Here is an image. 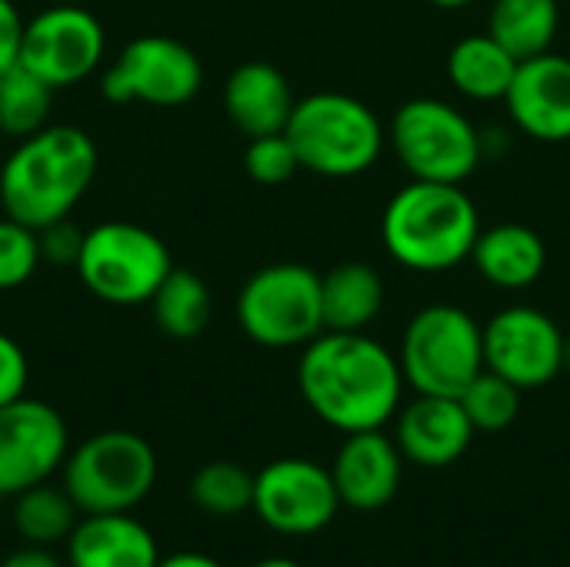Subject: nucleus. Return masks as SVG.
<instances>
[{
	"label": "nucleus",
	"mask_w": 570,
	"mask_h": 567,
	"mask_svg": "<svg viewBox=\"0 0 570 567\" xmlns=\"http://www.w3.org/2000/svg\"><path fill=\"white\" fill-rule=\"evenodd\" d=\"M200 84L204 67L187 43L164 33H144L134 37L104 70L100 94L114 104L180 107L197 97Z\"/></svg>",
	"instance_id": "9d476101"
},
{
	"label": "nucleus",
	"mask_w": 570,
	"mask_h": 567,
	"mask_svg": "<svg viewBox=\"0 0 570 567\" xmlns=\"http://www.w3.org/2000/svg\"><path fill=\"white\" fill-rule=\"evenodd\" d=\"M304 170L321 177H357L384 147L377 114L351 94H311L294 104L284 127Z\"/></svg>",
	"instance_id": "20e7f679"
},
{
	"label": "nucleus",
	"mask_w": 570,
	"mask_h": 567,
	"mask_svg": "<svg viewBox=\"0 0 570 567\" xmlns=\"http://www.w3.org/2000/svg\"><path fill=\"white\" fill-rule=\"evenodd\" d=\"M50 3H83V0H50Z\"/></svg>",
	"instance_id": "58836bf2"
},
{
	"label": "nucleus",
	"mask_w": 570,
	"mask_h": 567,
	"mask_svg": "<svg viewBox=\"0 0 570 567\" xmlns=\"http://www.w3.org/2000/svg\"><path fill=\"white\" fill-rule=\"evenodd\" d=\"M77 505L70 501V495L53 485H33L27 491H20L13 498V528L27 545H40L50 548L57 541H67L70 531L77 528Z\"/></svg>",
	"instance_id": "393cba45"
},
{
	"label": "nucleus",
	"mask_w": 570,
	"mask_h": 567,
	"mask_svg": "<svg viewBox=\"0 0 570 567\" xmlns=\"http://www.w3.org/2000/svg\"><path fill=\"white\" fill-rule=\"evenodd\" d=\"M561 27L558 0H494L488 33L518 60L548 53Z\"/></svg>",
	"instance_id": "5701e85b"
},
{
	"label": "nucleus",
	"mask_w": 570,
	"mask_h": 567,
	"mask_svg": "<svg viewBox=\"0 0 570 567\" xmlns=\"http://www.w3.org/2000/svg\"><path fill=\"white\" fill-rule=\"evenodd\" d=\"M474 424L468 421L458 398L417 394L397 414V448L421 468H448L471 448Z\"/></svg>",
	"instance_id": "f3484780"
},
{
	"label": "nucleus",
	"mask_w": 570,
	"mask_h": 567,
	"mask_svg": "<svg viewBox=\"0 0 570 567\" xmlns=\"http://www.w3.org/2000/svg\"><path fill=\"white\" fill-rule=\"evenodd\" d=\"M397 364L417 394L461 398L484 371V328L454 304H431L411 317Z\"/></svg>",
	"instance_id": "423d86ee"
},
{
	"label": "nucleus",
	"mask_w": 570,
	"mask_h": 567,
	"mask_svg": "<svg viewBox=\"0 0 570 567\" xmlns=\"http://www.w3.org/2000/svg\"><path fill=\"white\" fill-rule=\"evenodd\" d=\"M484 368L521 391L544 388L564 371V334L538 307H504L484 324Z\"/></svg>",
	"instance_id": "4468645a"
},
{
	"label": "nucleus",
	"mask_w": 570,
	"mask_h": 567,
	"mask_svg": "<svg viewBox=\"0 0 570 567\" xmlns=\"http://www.w3.org/2000/svg\"><path fill=\"white\" fill-rule=\"evenodd\" d=\"M70 567H157V538L130 511L83 515L67 538Z\"/></svg>",
	"instance_id": "a211bd4d"
},
{
	"label": "nucleus",
	"mask_w": 570,
	"mask_h": 567,
	"mask_svg": "<svg viewBox=\"0 0 570 567\" xmlns=\"http://www.w3.org/2000/svg\"><path fill=\"white\" fill-rule=\"evenodd\" d=\"M297 388L324 424L354 434L377 431L397 414L404 374L397 358L364 331H321L304 344Z\"/></svg>",
	"instance_id": "f257e3e1"
},
{
	"label": "nucleus",
	"mask_w": 570,
	"mask_h": 567,
	"mask_svg": "<svg viewBox=\"0 0 570 567\" xmlns=\"http://www.w3.org/2000/svg\"><path fill=\"white\" fill-rule=\"evenodd\" d=\"M244 170L257 184H284L301 170V160H297L291 137L281 130V134L250 137V144L244 150Z\"/></svg>",
	"instance_id": "c756f323"
},
{
	"label": "nucleus",
	"mask_w": 570,
	"mask_h": 567,
	"mask_svg": "<svg viewBox=\"0 0 570 567\" xmlns=\"http://www.w3.org/2000/svg\"><path fill=\"white\" fill-rule=\"evenodd\" d=\"M381 234L397 264L441 274L471 257L481 221L461 184L411 180L387 201Z\"/></svg>",
	"instance_id": "7ed1b4c3"
},
{
	"label": "nucleus",
	"mask_w": 570,
	"mask_h": 567,
	"mask_svg": "<svg viewBox=\"0 0 570 567\" xmlns=\"http://www.w3.org/2000/svg\"><path fill=\"white\" fill-rule=\"evenodd\" d=\"M461 408L468 414V421L474 424V431L484 434H498L504 428H511L518 421L521 411V388L511 384L508 378L494 374V371H481L464 391H461Z\"/></svg>",
	"instance_id": "cd10ccee"
},
{
	"label": "nucleus",
	"mask_w": 570,
	"mask_h": 567,
	"mask_svg": "<svg viewBox=\"0 0 570 567\" xmlns=\"http://www.w3.org/2000/svg\"><path fill=\"white\" fill-rule=\"evenodd\" d=\"M384 307V277L364 261L337 264L321 277L324 331H364Z\"/></svg>",
	"instance_id": "412c9836"
},
{
	"label": "nucleus",
	"mask_w": 570,
	"mask_h": 567,
	"mask_svg": "<svg viewBox=\"0 0 570 567\" xmlns=\"http://www.w3.org/2000/svg\"><path fill=\"white\" fill-rule=\"evenodd\" d=\"M254 567H301L297 561H287V558H267V561H261V565Z\"/></svg>",
	"instance_id": "e433bc0d"
},
{
	"label": "nucleus",
	"mask_w": 570,
	"mask_h": 567,
	"mask_svg": "<svg viewBox=\"0 0 570 567\" xmlns=\"http://www.w3.org/2000/svg\"><path fill=\"white\" fill-rule=\"evenodd\" d=\"M73 267L97 301L134 307L150 304L174 261L154 231L130 221H107L83 234V247Z\"/></svg>",
	"instance_id": "0eeeda50"
},
{
	"label": "nucleus",
	"mask_w": 570,
	"mask_h": 567,
	"mask_svg": "<svg viewBox=\"0 0 570 567\" xmlns=\"http://www.w3.org/2000/svg\"><path fill=\"white\" fill-rule=\"evenodd\" d=\"M70 454V434L57 408L17 398L0 408V498L43 485Z\"/></svg>",
	"instance_id": "ddd939ff"
},
{
	"label": "nucleus",
	"mask_w": 570,
	"mask_h": 567,
	"mask_svg": "<svg viewBox=\"0 0 570 567\" xmlns=\"http://www.w3.org/2000/svg\"><path fill=\"white\" fill-rule=\"evenodd\" d=\"M294 94L287 77L264 60L240 63L224 84V110L230 124L247 137L281 134L294 110Z\"/></svg>",
	"instance_id": "6ab92c4d"
},
{
	"label": "nucleus",
	"mask_w": 570,
	"mask_h": 567,
	"mask_svg": "<svg viewBox=\"0 0 570 567\" xmlns=\"http://www.w3.org/2000/svg\"><path fill=\"white\" fill-rule=\"evenodd\" d=\"M27 378H30V368H27L23 348L10 334L0 331V408L23 398Z\"/></svg>",
	"instance_id": "2f4dec72"
},
{
	"label": "nucleus",
	"mask_w": 570,
	"mask_h": 567,
	"mask_svg": "<svg viewBox=\"0 0 570 567\" xmlns=\"http://www.w3.org/2000/svg\"><path fill=\"white\" fill-rule=\"evenodd\" d=\"M428 3H434V7H441V10H461V7H468V3H474V0H428Z\"/></svg>",
	"instance_id": "c9c22d12"
},
{
	"label": "nucleus",
	"mask_w": 570,
	"mask_h": 567,
	"mask_svg": "<svg viewBox=\"0 0 570 567\" xmlns=\"http://www.w3.org/2000/svg\"><path fill=\"white\" fill-rule=\"evenodd\" d=\"M53 87L37 77L27 63L13 60L0 70V130L23 140L47 127Z\"/></svg>",
	"instance_id": "a878e982"
},
{
	"label": "nucleus",
	"mask_w": 570,
	"mask_h": 567,
	"mask_svg": "<svg viewBox=\"0 0 570 567\" xmlns=\"http://www.w3.org/2000/svg\"><path fill=\"white\" fill-rule=\"evenodd\" d=\"M97 174V144L70 124H47L17 140L0 167V207L7 217L43 231L70 217Z\"/></svg>",
	"instance_id": "f03ea898"
},
{
	"label": "nucleus",
	"mask_w": 570,
	"mask_h": 567,
	"mask_svg": "<svg viewBox=\"0 0 570 567\" xmlns=\"http://www.w3.org/2000/svg\"><path fill=\"white\" fill-rule=\"evenodd\" d=\"M40 261L43 257H40L37 231L3 214L0 217V291H13L27 284Z\"/></svg>",
	"instance_id": "c85d7f7f"
},
{
	"label": "nucleus",
	"mask_w": 570,
	"mask_h": 567,
	"mask_svg": "<svg viewBox=\"0 0 570 567\" xmlns=\"http://www.w3.org/2000/svg\"><path fill=\"white\" fill-rule=\"evenodd\" d=\"M391 147L411 180L464 184L481 164V134L451 104L414 97L391 120Z\"/></svg>",
	"instance_id": "6e6552de"
},
{
	"label": "nucleus",
	"mask_w": 570,
	"mask_h": 567,
	"mask_svg": "<svg viewBox=\"0 0 570 567\" xmlns=\"http://www.w3.org/2000/svg\"><path fill=\"white\" fill-rule=\"evenodd\" d=\"M23 43V17L10 0H0V70L20 60Z\"/></svg>",
	"instance_id": "473e14b6"
},
{
	"label": "nucleus",
	"mask_w": 570,
	"mask_h": 567,
	"mask_svg": "<svg viewBox=\"0 0 570 567\" xmlns=\"http://www.w3.org/2000/svg\"><path fill=\"white\" fill-rule=\"evenodd\" d=\"M237 321L261 348H304L324 331L321 274L304 264H271L237 294Z\"/></svg>",
	"instance_id": "1a4fd4ad"
},
{
	"label": "nucleus",
	"mask_w": 570,
	"mask_h": 567,
	"mask_svg": "<svg viewBox=\"0 0 570 567\" xmlns=\"http://www.w3.org/2000/svg\"><path fill=\"white\" fill-rule=\"evenodd\" d=\"M404 454L397 441L377 431H354L341 444L331 478L344 508L354 511H381L394 501L401 488Z\"/></svg>",
	"instance_id": "dca6fc26"
},
{
	"label": "nucleus",
	"mask_w": 570,
	"mask_h": 567,
	"mask_svg": "<svg viewBox=\"0 0 570 567\" xmlns=\"http://www.w3.org/2000/svg\"><path fill=\"white\" fill-rule=\"evenodd\" d=\"M504 104L528 137L544 144L570 140V57L548 50L521 60Z\"/></svg>",
	"instance_id": "2eb2a0df"
},
{
	"label": "nucleus",
	"mask_w": 570,
	"mask_h": 567,
	"mask_svg": "<svg viewBox=\"0 0 570 567\" xmlns=\"http://www.w3.org/2000/svg\"><path fill=\"white\" fill-rule=\"evenodd\" d=\"M83 234L87 231H77L70 224V217L47 224L43 231H37V237H40V257L50 261V264H57V267H73L77 257H80V247H83Z\"/></svg>",
	"instance_id": "7c9ffc66"
},
{
	"label": "nucleus",
	"mask_w": 570,
	"mask_h": 567,
	"mask_svg": "<svg viewBox=\"0 0 570 567\" xmlns=\"http://www.w3.org/2000/svg\"><path fill=\"white\" fill-rule=\"evenodd\" d=\"M518 57L504 50L491 33H471L448 53V77L458 94L471 100H504L518 74Z\"/></svg>",
	"instance_id": "4be33fe9"
},
{
	"label": "nucleus",
	"mask_w": 570,
	"mask_h": 567,
	"mask_svg": "<svg viewBox=\"0 0 570 567\" xmlns=\"http://www.w3.org/2000/svg\"><path fill=\"white\" fill-rule=\"evenodd\" d=\"M104 27L83 3H50L23 23L20 63L53 90L87 80L104 60Z\"/></svg>",
	"instance_id": "9b49d317"
},
{
	"label": "nucleus",
	"mask_w": 570,
	"mask_h": 567,
	"mask_svg": "<svg viewBox=\"0 0 570 567\" xmlns=\"http://www.w3.org/2000/svg\"><path fill=\"white\" fill-rule=\"evenodd\" d=\"M190 501L214 518H234L254 508V475L234 461H210L190 478Z\"/></svg>",
	"instance_id": "bb28decb"
},
{
	"label": "nucleus",
	"mask_w": 570,
	"mask_h": 567,
	"mask_svg": "<svg viewBox=\"0 0 570 567\" xmlns=\"http://www.w3.org/2000/svg\"><path fill=\"white\" fill-rule=\"evenodd\" d=\"M564 368L570 371V338H564Z\"/></svg>",
	"instance_id": "4c0bfd02"
},
{
	"label": "nucleus",
	"mask_w": 570,
	"mask_h": 567,
	"mask_svg": "<svg viewBox=\"0 0 570 567\" xmlns=\"http://www.w3.org/2000/svg\"><path fill=\"white\" fill-rule=\"evenodd\" d=\"M150 311H154L157 328L167 338L190 341L210 321V291L194 271L170 267V274L157 287V294L150 297Z\"/></svg>",
	"instance_id": "b1692460"
},
{
	"label": "nucleus",
	"mask_w": 570,
	"mask_h": 567,
	"mask_svg": "<svg viewBox=\"0 0 570 567\" xmlns=\"http://www.w3.org/2000/svg\"><path fill=\"white\" fill-rule=\"evenodd\" d=\"M157 485V454L134 431H100L63 461V491L80 515H124Z\"/></svg>",
	"instance_id": "39448f33"
},
{
	"label": "nucleus",
	"mask_w": 570,
	"mask_h": 567,
	"mask_svg": "<svg viewBox=\"0 0 570 567\" xmlns=\"http://www.w3.org/2000/svg\"><path fill=\"white\" fill-rule=\"evenodd\" d=\"M0 567H63L57 555H50V548H40V545H23L20 551H10Z\"/></svg>",
	"instance_id": "72a5a7b5"
},
{
	"label": "nucleus",
	"mask_w": 570,
	"mask_h": 567,
	"mask_svg": "<svg viewBox=\"0 0 570 567\" xmlns=\"http://www.w3.org/2000/svg\"><path fill=\"white\" fill-rule=\"evenodd\" d=\"M337 508L341 498L331 471L307 458H281L254 475V511L277 535H317Z\"/></svg>",
	"instance_id": "f8f14e48"
},
{
	"label": "nucleus",
	"mask_w": 570,
	"mask_h": 567,
	"mask_svg": "<svg viewBox=\"0 0 570 567\" xmlns=\"http://www.w3.org/2000/svg\"><path fill=\"white\" fill-rule=\"evenodd\" d=\"M157 567H224L220 561H214L210 555H200V551H180V555H170V558H160Z\"/></svg>",
	"instance_id": "f704fd0d"
},
{
	"label": "nucleus",
	"mask_w": 570,
	"mask_h": 567,
	"mask_svg": "<svg viewBox=\"0 0 570 567\" xmlns=\"http://www.w3.org/2000/svg\"><path fill=\"white\" fill-rule=\"evenodd\" d=\"M471 261L484 281L504 291L531 287L548 267V247L538 231L524 224H498L481 231L471 251Z\"/></svg>",
	"instance_id": "aec40b11"
}]
</instances>
